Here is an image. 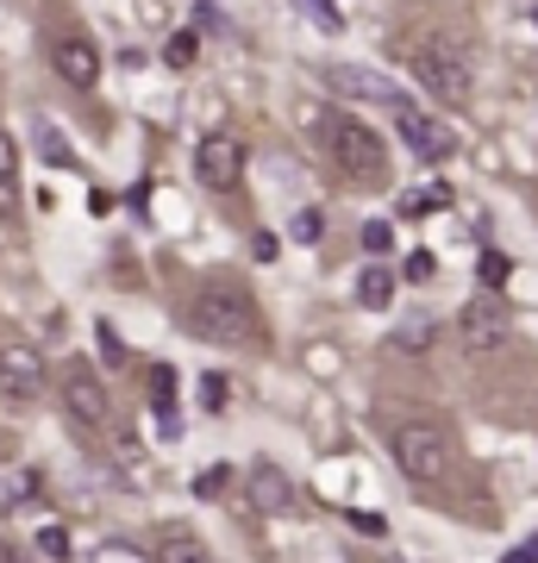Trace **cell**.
<instances>
[{"label": "cell", "instance_id": "obj_6", "mask_svg": "<svg viewBox=\"0 0 538 563\" xmlns=\"http://www.w3.org/2000/svg\"><path fill=\"white\" fill-rule=\"evenodd\" d=\"M326 81L351 95V101H370V107H388V113H414V95L400 88V81L376 76V69H363V63H326Z\"/></svg>", "mask_w": 538, "mask_h": 563}, {"label": "cell", "instance_id": "obj_5", "mask_svg": "<svg viewBox=\"0 0 538 563\" xmlns=\"http://www.w3.org/2000/svg\"><path fill=\"white\" fill-rule=\"evenodd\" d=\"M57 395H63V413L76 426H88V432H100L107 426V413H113V401H107V383H100L88 363H63V383H57Z\"/></svg>", "mask_w": 538, "mask_h": 563}, {"label": "cell", "instance_id": "obj_9", "mask_svg": "<svg viewBox=\"0 0 538 563\" xmlns=\"http://www.w3.org/2000/svg\"><path fill=\"white\" fill-rule=\"evenodd\" d=\"M44 388V357L32 344H0V401H32Z\"/></svg>", "mask_w": 538, "mask_h": 563}, {"label": "cell", "instance_id": "obj_15", "mask_svg": "<svg viewBox=\"0 0 538 563\" xmlns=\"http://www.w3.org/2000/svg\"><path fill=\"white\" fill-rule=\"evenodd\" d=\"M13 176H20V144L0 132V213H13V207H20V195H13Z\"/></svg>", "mask_w": 538, "mask_h": 563}, {"label": "cell", "instance_id": "obj_29", "mask_svg": "<svg viewBox=\"0 0 538 563\" xmlns=\"http://www.w3.org/2000/svg\"><path fill=\"white\" fill-rule=\"evenodd\" d=\"M195 25H200V32H213V25H220V7H213V0H207V7H195Z\"/></svg>", "mask_w": 538, "mask_h": 563}, {"label": "cell", "instance_id": "obj_3", "mask_svg": "<svg viewBox=\"0 0 538 563\" xmlns=\"http://www.w3.org/2000/svg\"><path fill=\"white\" fill-rule=\"evenodd\" d=\"M388 451H395L400 476L407 483H444L451 476V463H458V451H451V432H444L439 420H426V413H407V420L388 426Z\"/></svg>", "mask_w": 538, "mask_h": 563}, {"label": "cell", "instance_id": "obj_24", "mask_svg": "<svg viewBox=\"0 0 538 563\" xmlns=\"http://www.w3.org/2000/svg\"><path fill=\"white\" fill-rule=\"evenodd\" d=\"M482 282H488V288H501V282H507V257H495V251H488V257H482Z\"/></svg>", "mask_w": 538, "mask_h": 563}, {"label": "cell", "instance_id": "obj_21", "mask_svg": "<svg viewBox=\"0 0 538 563\" xmlns=\"http://www.w3.org/2000/svg\"><path fill=\"white\" fill-rule=\"evenodd\" d=\"M195 51H200L195 32H176V38H169V63H195Z\"/></svg>", "mask_w": 538, "mask_h": 563}, {"label": "cell", "instance_id": "obj_2", "mask_svg": "<svg viewBox=\"0 0 538 563\" xmlns=\"http://www.w3.org/2000/svg\"><path fill=\"white\" fill-rule=\"evenodd\" d=\"M314 139H319V151L339 163L344 176H358V181H382V176H388V144H382V132H370L358 113H319Z\"/></svg>", "mask_w": 538, "mask_h": 563}, {"label": "cell", "instance_id": "obj_17", "mask_svg": "<svg viewBox=\"0 0 538 563\" xmlns=\"http://www.w3.org/2000/svg\"><path fill=\"white\" fill-rule=\"evenodd\" d=\"M426 344H432V320H426V313L395 325V351H426Z\"/></svg>", "mask_w": 538, "mask_h": 563}, {"label": "cell", "instance_id": "obj_13", "mask_svg": "<svg viewBox=\"0 0 538 563\" xmlns=\"http://www.w3.org/2000/svg\"><path fill=\"white\" fill-rule=\"evenodd\" d=\"M157 563H213V551H207L188 526H169L157 539Z\"/></svg>", "mask_w": 538, "mask_h": 563}, {"label": "cell", "instance_id": "obj_16", "mask_svg": "<svg viewBox=\"0 0 538 563\" xmlns=\"http://www.w3.org/2000/svg\"><path fill=\"white\" fill-rule=\"evenodd\" d=\"M151 407H157L163 432H176V376H169V369H157V376H151Z\"/></svg>", "mask_w": 538, "mask_h": 563}, {"label": "cell", "instance_id": "obj_14", "mask_svg": "<svg viewBox=\"0 0 538 563\" xmlns=\"http://www.w3.org/2000/svg\"><path fill=\"white\" fill-rule=\"evenodd\" d=\"M388 295H395V276H388L382 263H370V269L358 276V301H363V307H376V313H382V307H388Z\"/></svg>", "mask_w": 538, "mask_h": 563}, {"label": "cell", "instance_id": "obj_31", "mask_svg": "<svg viewBox=\"0 0 538 563\" xmlns=\"http://www.w3.org/2000/svg\"><path fill=\"white\" fill-rule=\"evenodd\" d=\"M0 563H25V558H20V551H13L7 539H0Z\"/></svg>", "mask_w": 538, "mask_h": 563}, {"label": "cell", "instance_id": "obj_27", "mask_svg": "<svg viewBox=\"0 0 538 563\" xmlns=\"http://www.w3.org/2000/svg\"><path fill=\"white\" fill-rule=\"evenodd\" d=\"M100 351H107V357H113V363H125V344L113 339V325H100Z\"/></svg>", "mask_w": 538, "mask_h": 563}, {"label": "cell", "instance_id": "obj_22", "mask_svg": "<svg viewBox=\"0 0 538 563\" xmlns=\"http://www.w3.org/2000/svg\"><path fill=\"white\" fill-rule=\"evenodd\" d=\"M319 232H326V220H319V213H295V239L300 244H314Z\"/></svg>", "mask_w": 538, "mask_h": 563}, {"label": "cell", "instance_id": "obj_26", "mask_svg": "<svg viewBox=\"0 0 538 563\" xmlns=\"http://www.w3.org/2000/svg\"><path fill=\"white\" fill-rule=\"evenodd\" d=\"M20 495H32V483H25V476H20V483H13V476L0 483V507H13V501H20Z\"/></svg>", "mask_w": 538, "mask_h": 563}, {"label": "cell", "instance_id": "obj_30", "mask_svg": "<svg viewBox=\"0 0 538 563\" xmlns=\"http://www.w3.org/2000/svg\"><path fill=\"white\" fill-rule=\"evenodd\" d=\"M501 563H538V539H532V544H519V551H507Z\"/></svg>", "mask_w": 538, "mask_h": 563}, {"label": "cell", "instance_id": "obj_4", "mask_svg": "<svg viewBox=\"0 0 538 563\" xmlns=\"http://www.w3.org/2000/svg\"><path fill=\"white\" fill-rule=\"evenodd\" d=\"M188 325L213 344H257V307H251V295L220 288V282L200 288L195 301H188Z\"/></svg>", "mask_w": 538, "mask_h": 563}, {"label": "cell", "instance_id": "obj_7", "mask_svg": "<svg viewBox=\"0 0 538 563\" xmlns=\"http://www.w3.org/2000/svg\"><path fill=\"white\" fill-rule=\"evenodd\" d=\"M195 176L200 188H213V195H232L244 181V144L232 139V132H207L195 151Z\"/></svg>", "mask_w": 538, "mask_h": 563}, {"label": "cell", "instance_id": "obj_10", "mask_svg": "<svg viewBox=\"0 0 538 563\" xmlns=\"http://www.w3.org/2000/svg\"><path fill=\"white\" fill-rule=\"evenodd\" d=\"M395 125H400V139H407V151H414L419 163H444L458 151V132L439 125L432 113H395Z\"/></svg>", "mask_w": 538, "mask_h": 563}, {"label": "cell", "instance_id": "obj_20", "mask_svg": "<svg viewBox=\"0 0 538 563\" xmlns=\"http://www.w3.org/2000/svg\"><path fill=\"white\" fill-rule=\"evenodd\" d=\"M432 269H439V263L426 257V251H414V257L400 263V276H407V282H432Z\"/></svg>", "mask_w": 538, "mask_h": 563}, {"label": "cell", "instance_id": "obj_19", "mask_svg": "<svg viewBox=\"0 0 538 563\" xmlns=\"http://www.w3.org/2000/svg\"><path fill=\"white\" fill-rule=\"evenodd\" d=\"M39 551H44V558H69V532H63V526H44Z\"/></svg>", "mask_w": 538, "mask_h": 563}, {"label": "cell", "instance_id": "obj_23", "mask_svg": "<svg viewBox=\"0 0 538 563\" xmlns=\"http://www.w3.org/2000/svg\"><path fill=\"white\" fill-rule=\"evenodd\" d=\"M226 483H232V470H226V463H220V470H207V476H200V495H226Z\"/></svg>", "mask_w": 538, "mask_h": 563}, {"label": "cell", "instance_id": "obj_28", "mask_svg": "<svg viewBox=\"0 0 538 563\" xmlns=\"http://www.w3.org/2000/svg\"><path fill=\"white\" fill-rule=\"evenodd\" d=\"M200 395H207V407H220L226 401V376H207V383H200Z\"/></svg>", "mask_w": 538, "mask_h": 563}, {"label": "cell", "instance_id": "obj_18", "mask_svg": "<svg viewBox=\"0 0 538 563\" xmlns=\"http://www.w3.org/2000/svg\"><path fill=\"white\" fill-rule=\"evenodd\" d=\"M444 201H451V188H426V195H400V213H407V220H419L426 207H444Z\"/></svg>", "mask_w": 538, "mask_h": 563}, {"label": "cell", "instance_id": "obj_1", "mask_svg": "<svg viewBox=\"0 0 538 563\" xmlns=\"http://www.w3.org/2000/svg\"><path fill=\"white\" fill-rule=\"evenodd\" d=\"M414 76H419V88H432L444 107H463L470 88H476V57H470V44L451 38V32H419L414 38Z\"/></svg>", "mask_w": 538, "mask_h": 563}, {"label": "cell", "instance_id": "obj_12", "mask_svg": "<svg viewBox=\"0 0 538 563\" xmlns=\"http://www.w3.org/2000/svg\"><path fill=\"white\" fill-rule=\"evenodd\" d=\"M51 69H57L69 88H95L100 81V57H95V44L88 38H57L51 44Z\"/></svg>", "mask_w": 538, "mask_h": 563}, {"label": "cell", "instance_id": "obj_8", "mask_svg": "<svg viewBox=\"0 0 538 563\" xmlns=\"http://www.w3.org/2000/svg\"><path fill=\"white\" fill-rule=\"evenodd\" d=\"M458 339L470 344V351H507V344H514V320H507L501 301H470L458 313Z\"/></svg>", "mask_w": 538, "mask_h": 563}, {"label": "cell", "instance_id": "obj_11", "mask_svg": "<svg viewBox=\"0 0 538 563\" xmlns=\"http://www.w3.org/2000/svg\"><path fill=\"white\" fill-rule=\"evenodd\" d=\"M244 501H251V514H288L295 483L282 476L276 463H251V476H244Z\"/></svg>", "mask_w": 538, "mask_h": 563}, {"label": "cell", "instance_id": "obj_25", "mask_svg": "<svg viewBox=\"0 0 538 563\" xmlns=\"http://www.w3.org/2000/svg\"><path fill=\"white\" fill-rule=\"evenodd\" d=\"M363 244H370V251H376V257H382V251L395 244V232H388V225H363Z\"/></svg>", "mask_w": 538, "mask_h": 563}]
</instances>
